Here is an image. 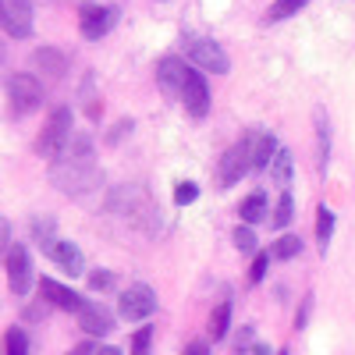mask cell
Returning a JSON list of instances; mask_svg holds the SVG:
<instances>
[{"instance_id":"obj_32","label":"cell","mask_w":355,"mask_h":355,"mask_svg":"<svg viewBox=\"0 0 355 355\" xmlns=\"http://www.w3.org/2000/svg\"><path fill=\"white\" fill-rule=\"evenodd\" d=\"M125 132H132V121H128V117H121V121H117V125L107 132V146H117V142L125 139Z\"/></svg>"},{"instance_id":"obj_31","label":"cell","mask_w":355,"mask_h":355,"mask_svg":"<svg viewBox=\"0 0 355 355\" xmlns=\"http://www.w3.org/2000/svg\"><path fill=\"white\" fill-rule=\"evenodd\" d=\"M85 284L93 288V291H110V288H114V274H110V270H89Z\"/></svg>"},{"instance_id":"obj_19","label":"cell","mask_w":355,"mask_h":355,"mask_svg":"<svg viewBox=\"0 0 355 355\" xmlns=\"http://www.w3.org/2000/svg\"><path fill=\"white\" fill-rule=\"evenodd\" d=\"M266 192H249L245 199H242V210H239V217H242V224H259V220H266Z\"/></svg>"},{"instance_id":"obj_34","label":"cell","mask_w":355,"mask_h":355,"mask_svg":"<svg viewBox=\"0 0 355 355\" xmlns=\"http://www.w3.org/2000/svg\"><path fill=\"white\" fill-rule=\"evenodd\" d=\"M252 334H256L252 327H242V331H239V345H234V348H239V352H249V348L256 345V341H252Z\"/></svg>"},{"instance_id":"obj_2","label":"cell","mask_w":355,"mask_h":355,"mask_svg":"<svg viewBox=\"0 0 355 355\" xmlns=\"http://www.w3.org/2000/svg\"><path fill=\"white\" fill-rule=\"evenodd\" d=\"M71 107L61 103V107H53L50 117H46V125L36 139V153L46 157V160H61L64 150H68V142H71Z\"/></svg>"},{"instance_id":"obj_12","label":"cell","mask_w":355,"mask_h":355,"mask_svg":"<svg viewBox=\"0 0 355 355\" xmlns=\"http://www.w3.org/2000/svg\"><path fill=\"white\" fill-rule=\"evenodd\" d=\"M182 103L192 117H206V110H210V85H206L202 71L189 68L185 75V89H182Z\"/></svg>"},{"instance_id":"obj_18","label":"cell","mask_w":355,"mask_h":355,"mask_svg":"<svg viewBox=\"0 0 355 355\" xmlns=\"http://www.w3.org/2000/svg\"><path fill=\"white\" fill-rule=\"evenodd\" d=\"M334 210L327 202H320L316 206V245H320V252L327 256V245H331V239H334Z\"/></svg>"},{"instance_id":"obj_7","label":"cell","mask_w":355,"mask_h":355,"mask_svg":"<svg viewBox=\"0 0 355 355\" xmlns=\"http://www.w3.org/2000/svg\"><path fill=\"white\" fill-rule=\"evenodd\" d=\"M252 171V157H249V139L242 142H234L231 150H224L220 164H217V185L220 189H231V185H239L242 178Z\"/></svg>"},{"instance_id":"obj_16","label":"cell","mask_w":355,"mask_h":355,"mask_svg":"<svg viewBox=\"0 0 355 355\" xmlns=\"http://www.w3.org/2000/svg\"><path fill=\"white\" fill-rule=\"evenodd\" d=\"M78 327L89 334V338H103L114 331V313L107 306H96V302H89L82 313H78Z\"/></svg>"},{"instance_id":"obj_35","label":"cell","mask_w":355,"mask_h":355,"mask_svg":"<svg viewBox=\"0 0 355 355\" xmlns=\"http://www.w3.org/2000/svg\"><path fill=\"white\" fill-rule=\"evenodd\" d=\"M68 355H96V345H93V341H82V345H75Z\"/></svg>"},{"instance_id":"obj_24","label":"cell","mask_w":355,"mask_h":355,"mask_svg":"<svg viewBox=\"0 0 355 355\" xmlns=\"http://www.w3.org/2000/svg\"><path fill=\"white\" fill-rule=\"evenodd\" d=\"M299 252H302V239H299V234H281V239L270 245L274 259H295Z\"/></svg>"},{"instance_id":"obj_3","label":"cell","mask_w":355,"mask_h":355,"mask_svg":"<svg viewBox=\"0 0 355 355\" xmlns=\"http://www.w3.org/2000/svg\"><path fill=\"white\" fill-rule=\"evenodd\" d=\"M8 103H11V114H15V117L33 114V110L43 103V85H40V78L28 75V71L8 75Z\"/></svg>"},{"instance_id":"obj_15","label":"cell","mask_w":355,"mask_h":355,"mask_svg":"<svg viewBox=\"0 0 355 355\" xmlns=\"http://www.w3.org/2000/svg\"><path fill=\"white\" fill-rule=\"evenodd\" d=\"M249 139V157H252V171H270V164H274V157H277V135H270V132H252V135H245Z\"/></svg>"},{"instance_id":"obj_39","label":"cell","mask_w":355,"mask_h":355,"mask_svg":"<svg viewBox=\"0 0 355 355\" xmlns=\"http://www.w3.org/2000/svg\"><path fill=\"white\" fill-rule=\"evenodd\" d=\"M277 355H288V348H281V352H277Z\"/></svg>"},{"instance_id":"obj_11","label":"cell","mask_w":355,"mask_h":355,"mask_svg":"<svg viewBox=\"0 0 355 355\" xmlns=\"http://www.w3.org/2000/svg\"><path fill=\"white\" fill-rule=\"evenodd\" d=\"M185 75H189V68H185L182 57H174V53L164 57V61L157 64V85H160V93H164L167 100H182Z\"/></svg>"},{"instance_id":"obj_9","label":"cell","mask_w":355,"mask_h":355,"mask_svg":"<svg viewBox=\"0 0 355 355\" xmlns=\"http://www.w3.org/2000/svg\"><path fill=\"white\" fill-rule=\"evenodd\" d=\"M0 21L11 40H28L33 36V0H0Z\"/></svg>"},{"instance_id":"obj_38","label":"cell","mask_w":355,"mask_h":355,"mask_svg":"<svg viewBox=\"0 0 355 355\" xmlns=\"http://www.w3.org/2000/svg\"><path fill=\"white\" fill-rule=\"evenodd\" d=\"M252 355H270V348H266L263 341H256V345H252Z\"/></svg>"},{"instance_id":"obj_30","label":"cell","mask_w":355,"mask_h":355,"mask_svg":"<svg viewBox=\"0 0 355 355\" xmlns=\"http://www.w3.org/2000/svg\"><path fill=\"white\" fill-rule=\"evenodd\" d=\"M33 239H36L40 245H50V242H53V220H50V217H36V220H33Z\"/></svg>"},{"instance_id":"obj_28","label":"cell","mask_w":355,"mask_h":355,"mask_svg":"<svg viewBox=\"0 0 355 355\" xmlns=\"http://www.w3.org/2000/svg\"><path fill=\"white\" fill-rule=\"evenodd\" d=\"M270 249L266 252H256V259H252V266H249V284H259L263 277H266V266H270Z\"/></svg>"},{"instance_id":"obj_17","label":"cell","mask_w":355,"mask_h":355,"mask_svg":"<svg viewBox=\"0 0 355 355\" xmlns=\"http://www.w3.org/2000/svg\"><path fill=\"white\" fill-rule=\"evenodd\" d=\"M313 125H316V167H320V174H327V160H331V121H327V114H323V107L313 110Z\"/></svg>"},{"instance_id":"obj_5","label":"cell","mask_w":355,"mask_h":355,"mask_svg":"<svg viewBox=\"0 0 355 355\" xmlns=\"http://www.w3.org/2000/svg\"><path fill=\"white\" fill-rule=\"evenodd\" d=\"M185 57L199 68V71H210V75H227L231 71V61H227V53L217 40H189L185 43Z\"/></svg>"},{"instance_id":"obj_14","label":"cell","mask_w":355,"mask_h":355,"mask_svg":"<svg viewBox=\"0 0 355 355\" xmlns=\"http://www.w3.org/2000/svg\"><path fill=\"white\" fill-rule=\"evenodd\" d=\"M43 252L61 266V270L68 274V277H82V270H85V259H82V249L75 245V242H61V239H53L50 245H43Z\"/></svg>"},{"instance_id":"obj_20","label":"cell","mask_w":355,"mask_h":355,"mask_svg":"<svg viewBox=\"0 0 355 355\" xmlns=\"http://www.w3.org/2000/svg\"><path fill=\"white\" fill-rule=\"evenodd\" d=\"M270 182H274L281 192L291 185V153H288V150H277V157H274V164H270Z\"/></svg>"},{"instance_id":"obj_37","label":"cell","mask_w":355,"mask_h":355,"mask_svg":"<svg viewBox=\"0 0 355 355\" xmlns=\"http://www.w3.org/2000/svg\"><path fill=\"white\" fill-rule=\"evenodd\" d=\"M96 355H121V348H114V345H100Z\"/></svg>"},{"instance_id":"obj_21","label":"cell","mask_w":355,"mask_h":355,"mask_svg":"<svg viewBox=\"0 0 355 355\" xmlns=\"http://www.w3.org/2000/svg\"><path fill=\"white\" fill-rule=\"evenodd\" d=\"M306 4H309V0H274V4L266 8V25L284 21V18H291V15H299Z\"/></svg>"},{"instance_id":"obj_27","label":"cell","mask_w":355,"mask_h":355,"mask_svg":"<svg viewBox=\"0 0 355 355\" xmlns=\"http://www.w3.org/2000/svg\"><path fill=\"white\" fill-rule=\"evenodd\" d=\"M153 348V327H139L132 334V355H150Z\"/></svg>"},{"instance_id":"obj_29","label":"cell","mask_w":355,"mask_h":355,"mask_svg":"<svg viewBox=\"0 0 355 355\" xmlns=\"http://www.w3.org/2000/svg\"><path fill=\"white\" fill-rule=\"evenodd\" d=\"M199 199V185L196 182H178L174 185V202L178 206H189V202H196Z\"/></svg>"},{"instance_id":"obj_25","label":"cell","mask_w":355,"mask_h":355,"mask_svg":"<svg viewBox=\"0 0 355 355\" xmlns=\"http://www.w3.org/2000/svg\"><path fill=\"white\" fill-rule=\"evenodd\" d=\"M291 214H295V199H291V192L284 189L281 199H277V206H274V214H270V224H274L277 231H284V227L291 224Z\"/></svg>"},{"instance_id":"obj_8","label":"cell","mask_w":355,"mask_h":355,"mask_svg":"<svg viewBox=\"0 0 355 355\" xmlns=\"http://www.w3.org/2000/svg\"><path fill=\"white\" fill-rule=\"evenodd\" d=\"M4 270H8V288L18 295H28L33 291V281H36V270H33V256H28V249L21 245H11L4 252Z\"/></svg>"},{"instance_id":"obj_33","label":"cell","mask_w":355,"mask_h":355,"mask_svg":"<svg viewBox=\"0 0 355 355\" xmlns=\"http://www.w3.org/2000/svg\"><path fill=\"white\" fill-rule=\"evenodd\" d=\"M309 309H313V295H306L302 306H299V313H295V331H302L306 323H309Z\"/></svg>"},{"instance_id":"obj_26","label":"cell","mask_w":355,"mask_h":355,"mask_svg":"<svg viewBox=\"0 0 355 355\" xmlns=\"http://www.w3.org/2000/svg\"><path fill=\"white\" fill-rule=\"evenodd\" d=\"M4 355H28V334L21 327L4 331Z\"/></svg>"},{"instance_id":"obj_4","label":"cell","mask_w":355,"mask_h":355,"mask_svg":"<svg viewBox=\"0 0 355 355\" xmlns=\"http://www.w3.org/2000/svg\"><path fill=\"white\" fill-rule=\"evenodd\" d=\"M117 313H121V320H128V323L150 320L157 313V291L150 284H142V281H132L121 291V299H117Z\"/></svg>"},{"instance_id":"obj_22","label":"cell","mask_w":355,"mask_h":355,"mask_svg":"<svg viewBox=\"0 0 355 355\" xmlns=\"http://www.w3.org/2000/svg\"><path fill=\"white\" fill-rule=\"evenodd\" d=\"M227 327H231V302H217L210 313V338L214 341L227 338Z\"/></svg>"},{"instance_id":"obj_6","label":"cell","mask_w":355,"mask_h":355,"mask_svg":"<svg viewBox=\"0 0 355 355\" xmlns=\"http://www.w3.org/2000/svg\"><path fill=\"white\" fill-rule=\"evenodd\" d=\"M117 15H121V11H117L114 4H82V11H78V33H82V40H89V43L103 40L114 28Z\"/></svg>"},{"instance_id":"obj_10","label":"cell","mask_w":355,"mask_h":355,"mask_svg":"<svg viewBox=\"0 0 355 355\" xmlns=\"http://www.w3.org/2000/svg\"><path fill=\"white\" fill-rule=\"evenodd\" d=\"M40 295H43V302H50L53 309H64V313H82L89 306L75 288L53 281V277H40Z\"/></svg>"},{"instance_id":"obj_23","label":"cell","mask_w":355,"mask_h":355,"mask_svg":"<svg viewBox=\"0 0 355 355\" xmlns=\"http://www.w3.org/2000/svg\"><path fill=\"white\" fill-rule=\"evenodd\" d=\"M231 242H234V249L245 252V256H256V252H259V242H256V231H252V224H239V227H234Z\"/></svg>"},{"instance_id":"obj_36","label":"cell","mask_w":355,"mask_h":355,"mask_svg":"<svg viewBox=\"0 0 355 355\" xmlns=\"http://www.w3.org/2000/svg\"><path fill=\"white\" fill-rule=\"evenodd\" d=\"M185 355H210V345H206V341H192L185 348Z\"/></svg>"},{"instance_id":"obj_1","label":"cell","mask_w":355,"mask_h":355,"mask_svg":"<svg viewBox=\"0 0 355 355\" xmlns=\"http://www.w3.org/2000/svg\"><path fill=\"white\" fill-rule=\"evenodd\" d=\"M50 182L64 196H89L103 185V174L96 160H78V157H61L50 171Z\"/></svg>"},{"instance_id":"obj_13","label":"cell","mask_w":355,"mask_h":355,"mask_svg":"<svg viewBox=\"0 0 355 355\" xmlns=\"http://www.w3.org/2000/svg\"><path fill=\"white\" fill-rule=\"evenodd\" d=\"M28 64H33V75L36 78L57 82V78H64V71H68V57H64V50H57V46H40Z\"/></svg>"}]
</instances>
